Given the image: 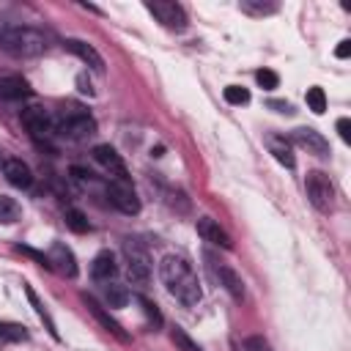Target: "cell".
<instances>
[{"label":"cell","instance_id":"6","mask_svg":"<svg viewBox=\"0 0 351 351\" xmlns=\"http://www.w3.org/2000/svg\"><path fill=\"white\" fill-rule=\"evenodd\" d=\"M123 255H126L129 280H132L134 285H148V280H151V258H148L145 247H140L137 241L126 239V241H123Z\"/></svg>","mask_w":351,"mask_h":351},{"label":"cell","instance_id":"8","mask_svg":"<svg viewBox=\"0 0 351 351\" xmlns=\"http://www.w3.org/2000/svg\"><path fill=\"white\" fill-rule=\"evenodd\" d=\"M145 8L170 30H184L186 27V14L173 0H154V3H145Z\"/></svg>","mask_w":351,"mask_h":351},{"label":"cell","instance_id":"29","mask_svg":"<svg viewBox=\"0 0 351 351\" xmlns=\"http://www.w3.org/2000/svg\"><path fill=\"white\" fill-rule=\"evenodd\" d=\"M137 302L143 304V310H145V315H148L151 326H154V329H159V326H162V313H159V307H156L151 299H145V296H137Z\"/></svg>","mask_w":351,"mask_h":351},{"label":"cell","instance_id":"28","mask_svg":"<svg viewBox=\"0 0 351 351\" xmlns=\"http://www.w3.org/2000/svg\"><path fill=\"white\" fill-rule=\"evenodd\" d=\"M225 101L228 104H247L250 101V90L241 85H228L225 88Z\"/></svg>","mask_w":351,"mask_h":351},{"label":"cell","instance_id":"24","mask_svg":"<svg viewBox=\"0 0 351 351\" xmlns=\"http://www.w3.org/2000/svg\"><path fill=\"white\" fill-rule=\"evenodd\" d=\"M66 225L74 230V233H88L90 230V222L85 219V214L80 208H69L66 211Z\"/></svg>","mask_w":351,"mask_h":351},{"label":"cell","instance_id":"12","mask_svg":"<svg viewBox=\"0 0 351 351\" xmlns=\"http://www.w3.org/2000/svg\"><path fill=\"white\" fill-rule=\"evenodd\" d=\"M291 140L296 143V145H302V148H307V154H315V156H329V143L324 140V134L321 132H315V129H293V134H291Z\"/></svg>","mask_w":351,"mask_h":351},{"label":"cell","instance_id":"18","mask_svg":"<svg viewBox=\"0 0 351 351\" xmlns=\"http://www.w3.org/2000/svg\"><path fill=\"white\" fill-rule=\"evenodd\" d=\"M214 271H217V277H219V285H225V291H228L233 299H244V282H241V277H239L230 266L217 263Z\"/></svg>","mask_w":351,"mask_h":351},{"label":"cell","instance_id":"5","mask_svg":"<svg viewBox=\"0 0 351 351\" xmlns=\"http://www.w3.org/2000/svg\"><path fill=\"white\" fill-rule=\"evenodd\" d=\"M19 118H22V126L30 132V137H33L36 143H49V140L58 134L55 118H52L44 107H25Z\"/></svg>","mask_w":351,"mask_h":351},{"label":"cell","instance_id":"3","mask_svg":"<svg viewBox=\"0 0 351 351\" xmlns=\"http://www.w3.org/2000/svg\"><path fill=\"white\" fill-rule=\"evenodd\" d=\"M55 129L69 140H88L96 134V118L82 107H71L55 118Z\"/></svg>","mask_w":351,"mask_h":351},{"label":"cell","instance_id":"32","mask_svg":"<svg viewBox=\"0 0 351 351\" xmlns=\"http://www.w3.org/2000/svg\"><path fill=\"white\" fill-rule=\"evenodd\" d=\"M337 132L343 143H351V121L348 118H337Z\"/></svg>","mask_w":351,"mask_h":351},{"label":"cell","instance_id":"17","mask_svg":"<svg viewBox=\"0 0 351 351\" xmlns=\"http://www.w3.org/2000/svg\"><path fill=\"white\" fill-rule=\"evenodd\" d=\"M115 271H118V266H115V255L110 250H101L90 263V277L99 282H107L110 277H115Z\"/></svg>","mask_w":351,"mask_h":351},{"label":"cell","instance_id":"10","mask_svg":"<svg viewBox=\"0 0 351 351\" xmlns=\"http://www.w3.org/2000/svg\"><path fill=\"white\" fill-rule=\"evenodd\" d=\"M63 47H66L71 55H77L82 63H88V69H93L96 74H101V71H104V58L96 52V47H93V44H88V41H82V38H66V41H63Z\"/></svg>","mask_w":351,"mask_h":351},{"label":"cell","instance_id":"19","mask_svg":"<svg viewBox=\"0 0 351 351\" xmlns=\"http://www.w3.org/2000/svg\"><path fill=\"white\" fill-rule=\"evenodd\" d=\"M266 143H269V151H271V156H274V159H277L282 167H288V170H291V167L296 165V159H293V151H291V143H288L285 137H277V134H271Z\"/></svg>","mask_w":351,"mask_h":351},{"label":"cell","instance_id":"33","mask_svg":"<svg viewBox=\"0 0 351 351\" xmlns=\"http://www.w3.org/2000/svg\"><path fill=\"white\" fill-rule=\"evenodd\" d=\"M351 55V41L348 38H343L340 44H337V49H335V58H340V60H346Z\"/></svg>","mask_w":351,"mask_h":351},{"label":"cell","instance_id":"34","mask_svg":"<svg viewBox=\"0 0 351 351\" xmlns=\"http://www.w3.org/2000/svg\"><path fill=\"white\" fill-rule=\"evenodd\" d=\"M269 107H271V110H277V112H285V115H291V112H293V107H291L288 101H277V99H271V101H269Z\"/></svg>","mask_w":351,"mask_h":351},{"label":"cell","instance_id":"35","mask_svg":"<svg viewBox=\"0 0 351 351\" xmlns=\"http://www.w3.org/2000/svg\"><path fill=\"white\" fill-rule=\"evenodd\" d=\"M77 85H80V90H82V93L93 96V85H90V80H88L85 74H80V77H77Z\"/></svg>","mask_w":351,"mask_h":351},{"label":"cell","instance_id":"4","mask_svg":"<svg viewBox=\"0 0 351 351\" xmlns=\"http://www.w3.org/2000/svg\"><path fill=\"white\" fill-rule=\"evenodd\" d=\"M304 189H307V197H310L315 211L329 214L335 208V186H332V178L326 173L310 170L307 178H304Z\"/></svg>","mask_w":351,"mask_h":351},{"label":"cell","instance_id":"31","mask_svg":"<svg viewBox=\"0 0 351 351\" xmlns=\"http://www.w3.org/2000/svg\"><path fill=\"white\" fill-rule=\"evenodd\" d=\"M244 351H271V346L263 335H250L244 337Z\"/></svg>","mask_w":351,"mask_h":351},{"label":"cell","instance_id":"25","mask_svg":"<svg viewBox=\"0 0 351 351\" xmlns=\"http://www.w3.org/2000/svg\"><path fill=\"white\" fill-rule=\"evenodd\" d=\"M107 302H110V307H126V304H129V291H126V285L112 282V285L107 288Z\"/></svg>","mask_w":351,"mask_h":351},{"label":"cell","instance_id":"13","mask_svg":"<svg viewBox=\"0 0 351 351\" xmlns=\"http://www.w3.org/2000/svg\"><path fill=\"white\" fill-rule=\"evenodd\" d=\"M47 258H49V269H58V271L66 274V277H77V261H74V252H71L63 241H55Z\"/></svg>","mask_w":351,"mask_h":351},{"label":"cell","instance_id":"7","mask_svg":"<svg viewBox=\"0 0 351 351\" xmlns=\"http://www.w3.org/2000/svg\"><path fill=\"white\" fill-rule=\"evenodd\" d=\"M107 200L121 211V214H137L140 211V197L132 186V181H110L107 184Z\"/></svg>","mask_w":351,"mask_h":351},{"label":"cell","instance_id":"27","mask_svg":"<svg viewBox=\"0 0 351 351\" xmlns=\"http://www.w3.org/2000/svg\"><path fill=\"white\" fill-rule=\"evenodd\" d=\"M19 219V206L11 200V197H3L0 195V222H16Z\"/></svg>","mask_w":351,"mask_h":351},{"label":"cell","instance_id":"30","mask_svg":"<svg viewBox=\"0 0 351 351\" xmlns=\"http://www.w3.org/2000/svg\"><path fill=\"white\" fill-rule=\"evenodd\" d=\"M255 80H258V85H261L263 90H274V88L280 85V77H277L271 69H261V71H255Z\"/></svg>","mask_w":351,"mask_h":351},{"label":"cell","instance_id":"1","mask_svg":"<svg viewBox=\"0 0 351 351\" xmlns=\"http://www.w3.org/2000/svg\"><path fill=\"white\" fill-rule=\"evenodd\" d=\"M159 277L167 288L170 296H176V302H181L184 307H195L203 296L200 291V280L197 271L192 269V263L184 255H165L159 263Z\"/></svg>","mask_w":351,"mask_h":351},{"label":"cell","instance_id":"23","mask_svg":"<svg viewBox=\"0 0 351 351\" xmlns=\"http://www.w3.org/2000/svg\"><path fill=\"white\" fill-rule=\"evenodd\" d=\"M307 107L315 112V115H321L324 110H326V96H324V88H318V85H313V88H307Z\"/></svg>","mask_w":351,"mask_h":351},{"label":"cell","instance_id":"22","mask_svg":"<svg viewBox=\"0 0 351 351\" xmlns=\"http://www.w3.org/2000/svg\"><path fill=\"white\" fill-rule=\"evenodd\" d=\"M239 8L244 14H252V16H263V14H274L277 11V3H261V0H241Z\"/></svg>","mask_w":351,"mask_h":351},{"label":"cell","instance_id":"15","mask_svg":"<svg viewBox=\"0 0 351 351\" xmlns=\"http://www.w3.org/2000/svg\"><path fill=\"white\" fill-rule=\"evenodd\" d=\"M3 176L8 178V184H14L19 189H27L33 184V173L22 159H5L3 162Z\"/></svg>","mask_w":351,"mask_h":351},{"label":"cell","instance_id":"11","mask_svg":"<svg viewBox=\"0 0 351 351\" xmlns=\"http://www.w3.org/2000/svg\"><path fill=\"white\" fill-rule=\"evenodd\" d=\"M82 302H85V307L90 310V315H93V318H96V321H99V324H101L112 337H118L121 343H129V335L123 332V326H121V324H118V321H115V318H112V315H110V313H107V310H104L93 296L82 293Z\"/></svg>","mask_w":351,"mask_h":351},{"label":"cell","instance_id":"21","mask_svg":"<svg viewBox=\"0 0 351 351\" xmlns=\"http://www.w3.org/2000/svg\"><path fill=\"white\" fill-rule=\"evenodd\" d=\"M25 293H27V299H30V304H33V310H36V315H38V318H41V321L47 324V329H49V335H52V337L58 340V329H55V321L49 318V313H47V307H44L41 302H38V296H36V291H33L30 285H25Z\"/></svg>","mask_w":351,"mask_h":351},{"label":"cell","instance_id":"16","mask_svg":"<svg viewBox=\"0 0 351 351\" xmlns=\"http://www.w3.org/2000/svg\"><path fill=\"white\" fill-rule=\"evenodd\" d=\"M30 96V85L25 77H0V99L5 101H19V99H27Z\"/></svg>","mask_w":351,"mask_h":351},{"label":"cell","instance_id":"9","mask_svg":"<svg viewBox=\"0 0 351 351\" xmlns=\"http://www.w3.org/2000/svg\"><path fill=\"white\" fill-rule=\"evenodd\" d=\"M93 159H96V162H99L110 176H115V181H129V170H126V165H123L121 154H118L110 143L96 145V148H93Z\"/></svg>","mask_w":351,"mask_h":351},{"label":"cell","instance_id":"26","mask_svg":"<svg viewBox=\"0 0 351 351\" xmlns=\"http://www.w3.org/2000/svg\"><path fill=\"white\" fill-rule=\"evenodd\" d=\"M170 337H173V343H176V348H178V351H203V348H200V346H197V343H195V340H192L181 326H176V329L170 332Z\"/></svg>","mask_w":351,"mask_h":351},{"label":"cell","instance_id":"20","mask_svg":"<svg viewBox=\"0 0 351 351\" xmlns=\"http://www.w3.org/2000/svg\"><path fill=\"white\" fill-rule=\"evenodd\" d=\"M27 337H30V332H27L22 324L0 321V340H3V343H25Z\"/></svg>","mask_w":351,"mask_h":351},{"label":"cell","instance_id":"2","mask_svg":"<svg viewBox=\"0 0 351 351\" xmlns=\"http://www.w3.org/2000/svg\"><path fill=\"white\" fill-rule=\"evenodd\" d=\"M0 49L14 58H36L47 49V38L36 27H19L0 19Z\"/></svg>","mask_w":351,"mask_h":351},{"label":"cell","instance_id":"14","mask_svg":"<svg viewBox=\"0 0 351 351\" xmlns=\"http://www.w3.org/2000/svg\"><path fill=\"white\" fill-rule=\"evenodd\" d=\"M197 233L203 236V241L217 244V247H222V250H230V247H233L230 236H228V233L219 228V222H214L211 217H200V219H197Z\"/></svg>","mask_w":351,"mask_h":351}]
</instances>
